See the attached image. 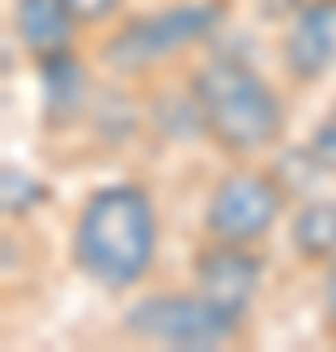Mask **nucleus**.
Instances as JSON below:
<instances>
[{"label": "nucleus", "instance_id": "nucleus-4", "mask_svg": "<svg viewBox=\"0 0 336 352\" xmlns=\"http://www.w3.org/2000/svg\"><path fill=\"white\" fill-rule=\"evenodd\" d=\"M238 317L223 314L203 294L184 298V294H157L137 302L125 314V329L141 340L168 344V349H215L235 333Z\"/></svg>", "mask_w": 336, "mask_h": 352}, {"label": "nucleus", "instance_id": "nucleus-9", "mask_svg": "<svg viewBox=\"0 0 336 352\" xmlns=\"http://www.w3.org/2000/svg\"><path fill=\"white\" fill-rule=\"evenodd\" d=\"M39 78H43V118L55 122V126H67L82 113V102H87V71L75 55H47L39 59Z\"/></svg>", "mask_w": 336, "mask_h": 352}, {"label": "nucleus", "instance_id": "nucleus-1", "mask_svg": "<svg viewBox=\"0 0 336 352\" xmlns=\"http://www.w3.org/2000/svg\"><path fill=\"white\" fill-rule=\"evenodd\" d=\"M157 215L149 196L133 184L98 188L78 212L75 266L106 289H125L153 266Z\"/></svg>", "mask_w": 336, "mask_h": 352}, {"label": "nucleus", "instance_id": "nucleus-11", "mask_svg": "<svg viewBox=\"0 0 336 352\" xmlns=\"http://www.w3.org/2000/svg\"><path fill=\"white\" fill-rule=\"evenodd\" d=\"M0 180H4V212H8V215H12V212H27L32 204L43 200V184H39V180H32L24 168L4 164Z\"/></svg>", "mask_w": 336, "mask_h": 352}, {"label": "nucleus", "instance_id": "nucleus-10", "mask_svg": "<svg viewBox=\"0 0 336 352\" xmlns=\"http://www.w3.org/2000/svg\"><path fill=\"white\" fill-rule=\"evenodd\" d=\"M293 247L301 258L336 254V200H317L301 208L293 219Z\"/></svg>", "mask_w": 336, "mask_h": 352}, {"label": "nucleus", "instance_id": "nucleus-3", "mask_svg": "<svg viewBox=\"0 0 336 352\" xmlns=\"http://www.w3.org/2000/svg\"><path fill=\"white\" fill-rule=\"evenodd\" d=\"M219 4L212 0H196V4H180V8H164L157 16H145V20H133L125 24L117 36L102 47V59L113 67V71H141V67L157 63L164 55H176V51L199 43L203 36H212L215 24H219Z\"/></svg>", "mask_w": 336, "mask_h": 352}, {"label": "nucleus", "instance_id": "nucleus-5", "mask_svg": "<svg viewBox=\"0 0 336 352\" xmlns=\"http://www.w3.org/2000/svg\"><path fill=\"white\" fill-rule=\"evenodd\" d=\"M286 204V188L274 176L231 173L215 184L208 200V231L223 243H254L278 223Z\"/></svg>", "mask_w": 336, "mask_h": 352}, {"label": "nucleus", "instance_id": "nucleus-14", "mask_svg": "<svg viewBox=\"0 0 336 352\" xmlns=\"http://www.w3.org/2000/svg\"><path fill=\"white\" fill-rule=\"evenodd\" d=\"M324 317L336 325V254L328 263V274H324Z\"/></svg>", "mask_w": 336, "mask_h": 352}, {"label": "nucleus", "instance_id": "nucleus-6", "mask_svg": "<svg viewBox=\"0 0 336 352\" xmlns=\"http://www.w3.org/2000/svg\"><path fill=\"white\" fill-rule=\"evenodd\" d=\"M196 286L212 305H219L223 314L243 317L247 305L258 294L262 263L250 251H243V243H215L196 254Z\"/></svg>", "mask_w": 336, "mask_h": 352}, {"label": "nucleus", "instance_id": "nucleus-12", "mask_svg": "<svg viewBox=\"0 0 336 352\" xmlns=\"http://www.w3.org/2000/svg\"><path fill=\"white\" fill-rule=\"evenodd\" d=\"M309 157L317 161L321 173H336V118L333 122H324L309 141Z\"/></svg>", "mask_w": 336, "mask_h": 352}, {"label": "nucleus", "instance_id": "nucleus-8", "mask_svg": "<svg viewBox=\"0 0 336 352\" xmlns=\"http://www.w3.org/2000/svg\"><path fill=\"white\" fill-rule=\"evenodd\" d=\"M75 24L78 16L71 12L67 0H20L16 4V32L24 39V47L39 59L71 47Z\"/></svg>", "mask_w": 336, "mask_h": 352}, {"label": "nucleus", "instance_id": "nucleus-2", "mask_svg": "<svg viewBox=\"0 0 336 352\" xmlns=\"http://www.w3.org/2000/svg\"><path fill=\"white\" fill-rule=\"evenodd\" d=\"M192 98L203 129L227 153L266 149L282 129V106L266 78L243 59H212L192 75Z\"/></svg>", "mask_w": 336, "mask_h": 352}, {"label": "nucleus", "instance_id": "nucleus-15", "mask_svg": "<svg viewBox=\"0 0 336 352\" xmlns=\"http://www.w3.org/2000/svg\"><path fill=\"white\" fill-rule=\"evenodd\" d=\"M282 12H298V0H262V16H282Z\"/></svg>", "mask_w": 336, "mask_h": 352}, {"label": "nucleus", "instance_id": "nucleus-13", "mask_svg": "<svg viewBox=\"0 0 336 352\" xmlns=\"http://www.w3.org/2000/svg\"><path fill=\"white\" fill-rule=\"evenodd\" d=\"M67 4H71V12H75L82 24H94V20H106L122 0H67Z\"/></svg>", "mask_w": 336, "mask_h": 352}, {"label": "nucleus", "instance_id": "nucleus-7", "mask_svg": "<svg viewBox=\"0 0 336 352\" xmlns=\"http://www.w3.org/2000/svg\"><path fill=\"white\" fill-rule=\"evenodd\" d=\"M289 75L301 82H317L336 67V0H313L301 12H293V24L282 43Z\"/></svg>", "mask_w": 336, "mask_h": 352}]
</instances>
